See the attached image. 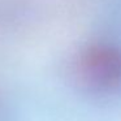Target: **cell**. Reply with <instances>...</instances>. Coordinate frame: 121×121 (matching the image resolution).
<instances>
[{
    "instance_id": "obj_1",
    "label": "cell",
    "mask_w": 121,
    "mask_h": 121,
    "mask_svg": "<svg viewBox=\"0 0 121 121\" xmlns=\"http://www.w3.org/2000/svg\"><path fill=\"white\" fill-rule=\"evenodd\" d=\"M76 73L86 87L108 92L121 86V47L111 42H92L76 59Z\"/></svg>"
}]
</instances>
